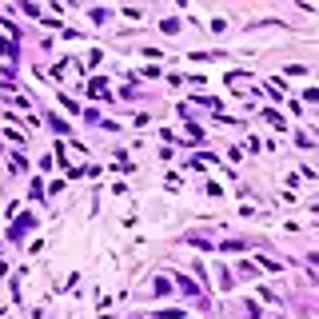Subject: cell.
Masks as SVG:
<instances>
[{
	"instance_id": "cell-2",
	"label": "cell",
	"mask_w": 319,
	"mask_h": 319,
	"mask_svg": "<svg viewBox=\"0 0 319 319\" xmlns=\"http://www.w3.org/2000/svg\"><path fill=\"white\" fill-rule=\"evenodd\" d=\"M92 96H96V100H112V96H108V84H104V80H96V84H92Z\"/></svg>"
},
{
	"instance_id": "cell-3",
	"label": "cell",
	"mask_w": 319,
	"mask_h": 319,
	"mask_svg": "<svg viewBox=\"0 0 319 319\" xmlns=\"http://www.w3.org/2000/svg\"><path fill=\"white\" fill-rule=\"evenodd\" d=\"M180 292H184V295H199V287H196L192 279H180Z\"/></svg>"
},
{
	"instance_id": "cell-1",
	"label": "cell",
	"mask_w": 319,
	"mask_h": 319,
	"mask_svg": "<svg viewBox=\"0 0 319 319\" xmlns=\"http://www.w3.org/2000/svg\"><path fill=\"white\" fill-rule=\"evenodd\" d=\"M152 292H156V295H168V292H172V279H168V275H156V287H152Z\"/></svg>"
}]
</instances>
